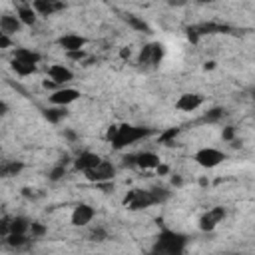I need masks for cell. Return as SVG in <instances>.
<instances>
[{"label": "cell", "mask_w": 255, "mask_h": 255, "mask_svg": "<svg viewBox=\"0 0 255 255\" xmlns=\"http://www.w3.org/2000/svg\"><path fill=\"white\" fill-rule=\"evenodd\" d=\"M153 133L151 128H145V126H131V124H120V126H112L108 129V141L112 143L114 149H124V147H129L133 145L135 141L139 139H145Z\"/></svg>", "instance_id": "6da1fadb"}, {"label": "cell", "mask_w": 255, "mask_h": 255, "mask_svg": "<svg viewBox=\"0 0 255 255\" xmlns=\"http://www.w3.org/2000/svg\"><path fill=\"white\" fill-rule=\"evenodd\" d=\"M187 247V235L173 231V229H161L153 241L151 255H181Z\"/></svg>", "instance_id": "7a4b0ae2"}, {"label": "cell", "mask_w": 255, "mask_h": 255, "mask_svg": "<svg viewBox=\"0 0 255 255\" xmlns=\"http://www.w3.org/2000/svg\"><path fill=\"white\" fill-rule=\"evenodd\" d=\"M227 159V153L217 147H199L193 153V161L203 169H213Z\"/></svg>", "instance_id": "3957f363"}, {"label": "cell", "mask_w": 255, "mask_h": 255, "mask_svg": "<svg viewBox=\"0 0 255 255\" xmlns=\"http://www.w3.org/2000/svg\"><path fill=\"white\" fill-rule=\"evenodd\" d=\"M124 205L129 211H141V209H147V207L157 205V203H155V197H153L151 189H131L124 197Z\"/></svg>", "instance_id": "277c9868"}, {"label": "cell", "mask_w": 255, "mask_h": 255, "mask_svg": "<svg viewBox=\"0 0 255 255\" xmlns=\"http://www.w3.org/2000/svg\"><path fill=\"white\" fill-rule=\"evenodd\" d=\"M163 54H165V48L161 42H149L145 44L139 54H137V64L141 68H155L161 60H163Z\"/></svg>", "instance_id": "5b68a950"}, {"label": "cell", "mask_w": 255, "mask_h": 255, "mask_svg": "<svg viewBox=\"0 0 255 255\" xmlns=\"http://www.w3.org/2000/svg\"><path fill=\"white\" fill-rule=\"evenodd\" d=\"M116 171H118V167H116L112 161L102 159V161H100V165H96L94 169L86 171L84 175H86V179H88V181L98 183V185H104L106 181H112V179L116 177Z\"/></svg>", "instance_id": "8992f818"}, {"label": "cell", "mask_w": 255, "mask_h": 255, "mask_svg": "<svg viewBox=\"0 0 255 255\" xmlns=\"http://www.w3.org/2000/svg\"><path fill=\"white\" fill-rule=\"evenodd\" d=\"M124 159H126L124 163H128V165H137L139 169H157V167L161 165L159 155H157L155 151H149V149L139 151V153H133V155H126Z\"/></svg>", "instance_id": "52a82bcc"}, {"label": "cell", "mask_w": 255, "mask_h": 255, "mask_svg": "<svg viewBox=\"0 0 255 255\" xmlns=\"http://www.w3.org/2000/svg\"><path fill=\"white\" fill-rule=\"evenodd\" d=\"M56 44L66 52V54H72V52H80L84 50V46L88 44V38L82 36V34H76V32H68V34H62Z\"/></svg>", "instance_id": "ba28073f"}, {"label": "cell", "mask_w": 255, "mask_h": 255, "mask_svg": "<svg viewBox=\"0 0 255 255\" xmlns=\"http://www.w3.org/2000/svg\"><path fill=\"white\" fill-rule=\"evenodd\" d=\"M96 217V209L88 203H78L74 209H72V215H70V223L74 227H86L92 223V219Z\"/></svg>", "instance_id": "9c48e42d"}, {"label": "cell", "mask_w": 255, "mask_h": 255, "mask_svg": "<svg viewBox=\"0 0 255 255\" xmlns=\"http://www.w3.org/2000/svg\"><path fill=\"white\" fill-rule=\"evenodd\" d=\"M80 90H76V88H60V90H56V92H52L50 94V104L52 106H58V108H66V106H70V104H74L76 100H80Z\"/></svg>", "instance_id": "30bf717a"}, {"label": "cell", "mask_w": 255, "mask_h": 255, "mask_svg": "<svg viewBox=\"0 0 255 255\" xmlns=\"http://www.w3.org/2000/svg\"><path fill=\"white\" fill-rule=\"evenodd\" d=\"M225 209L223 207H211L199 217V229L201 231H213L223 219H225Z\"/></svg>", "instance_id": "8fae6325"}, {"label": "cell", "mask_w": 255, "mask_h": 255, "mask_svg": "<svg viewBox=\"0 0 255 255\" xmlns=\"http://www.w3.org/2000/svg\"><path fill=\"white\" fill-rule=\"evenodd\" d=\"M203 106V96L197 92H185L175 100V110L179 112H195Z\"/></svg>", "instance_id": "7c38bea8"}, {"label": "cell", "mask_w": 255, "mask_h": 255, "mask_svg": "<svg viewBox=\"0 0 255 255\" xmlns=\"http://www.w3.org/2000/svg\"><path fill=\"white\" fill-rule=\"evenodd\" d=\"M48 78L58 88H64V84L74 80V72L68 66H64V64H52V66H48Z\"/></svg>", "instance_id": "4fadbf2b"}, {"label": "cell", "mask_w": 255, "mask_h": 255, "mask_svg": "<svg viewBox=\"0 0 255 255\" xmlns=\"http://www.w3.org/2000/svg\"><path fill=\"white\" fill-rule=\"evenodd\" d=\"M100 161H102V157L98 155V153H94V151H82L76 159H74V167L78 169V171H82V173H86V171H90V169H94L96 165H100Z\"/></svg>", "instance_id": "5bb4252c"}, {"label": "cell", "mask_w": 255, "mask_h": 255, "mask_svg": "<svg viewBox=\"0 0 255 255\" xmlns=\"http://www.w3.org/2000/svg\"><path fill=\"white\" fill-rule=\"evenodd\" d=\"M30 4L36 10L38 16H52V14H56V12H60V10L66 8L64 2H56V0H34Z\"/></svg>", "instance_id": "9a60e30c"}, {"label": "cell", "mask_w": 255, "mask_h": 255, "mask_svg": "<svg viewBox=\"0 0 255 255\" xmlns=\"http://www.w3.org/2000/svg\"><path fill=\"white\" fill-rule=\"evenodd\" d=\"M22 28H24V26H22V22L18 20L16 14H2V16H0V32H2V34L14 36V34H18Z\"/></svg>", "instance_id": "2e32d148"}, {"label": "cell", "mask_w": 255, "mask_h": 255, "mask_svg": "<svg viewBox=\"0 0 255 255\" xmlns=\"http://www.w3.org/2000/svg\"><path fill=\"white\" fill-rule=\"evenodd\" d=\"M16 16H18V20L22 22V26H34L36 24V20H38V14H36V10L32 8V4H18L16 6Z\"/></svg>", "instance_id": "e0dca14e"}, {"label": "cell", "mask_w": 255, "mask_h": 255, "mask_svg": "<svg viewBox=\"0 0 255 255\" xmlns=\"http://www.w3.org/2000/svg\"><path fill=\"white\" fill-rule=\"evenodd\" d=\"M12 58H18V60H24V62H28V64H40V60H42V54L40 52H36V50H32V48H14V54H12Z\"/></svg>", "instance_id": "ac0fdd59"}, {"label": "cell", "mask_w": 255, "mask_h": 255, "mask_svg": "<svg viewBox=\"0 0 255 255\" xmlns=\"http://www.w3.org/2000/svg\"><path fill=\"white\" fill-rule=\"evenodd\" d=\"M30 225H32V221H30L28 217L16 215V217H12V221H10V233L28 235V233H30ZM10 233H8V235H10Z\"/></svg>", "instance_id": "d6986e66"}, {"label": "cell", "mask_w": 255, "mask_h": 255, "mask_svg": "<svg viewBox=\"0 0 255 255\" xmlns=\"http://www.w3.org/2000/svg\"><path fill=\"white\" fill-rule=\"evenodd\" d=\"M10 68L18 74V76H32V74H36V70H38V66L36 64H28V62H24V60H18V58H12L10 60Z\"/></svg>", "instance_id": "ffe728a7"}, {"label": "cell", "mask_w": 255, "mask_h": 255, "mask_svg": "<svg viewBox=\"0 0 255 255\" xmlns=\"http://www.w3.org/2000/svg\"><path fill=\"white\" fill-rule=\"evenodd\" d=\"M42 116H44L50 124H60V122L68 116V112H66V108H58V106H54V108H46V110H42Z\"/></svg>", "instance_id": "44dd1931"}, {"label": "cell", "mask_w": 255, "mask_h": 255, "mask_svg": "<svg viewBox=\"0 0 255 255\" xmlns=\"http://www.w3.org/2000/svg\"><path fill=\"white\" fill-rule=\"evenodd\" d=\"M24 169V163L22 161H4L2 165H0V175L2 177H12V175H18L20 171Z\"/></svg>", "instance_id": "7402d4cb"}, {"label": "cell", "mask_w": 255, "mask_h": 255, "mask_svg": "<svg viewBox=\"0 0 255 255\" xmlns=\"http://www.w3.org/2000/svg\"><path fill=\"white\" fill-rule=\"evenodd\" d=\"M126 22L135 30V32H151V28H149V24L143 20V18H139V16H135V14H126Z\"/></svg>", "instance_id": "603a6c76"}, {"label": "cell", "mask_w": 255, "mask_h": 255, "mask_svg": "<svg viewBox=\"0 0 255 255\" xmlns=\"http://www.w3.org/2000/svg\"><path fill=\"white\" fill-rule=\"evenodd\" d=\"M4 243L10 247V249H20V247H26L30 243V237L28 235H16V233H10L4 237Z\"/></svg>", "instance_id": "cb8c5ba5"}, {"label": "cell", "mask_w": 255, "mask_h": 255, "mask_svg": "<svg viewBox=\"0 0 255 255\" xmlns=\"http://www.w3.org/2000/svg\"><path fill=\"white\" fill-rule=\"evenodd\" d=\"M223 108H211V110H207L205 114H203V118H201V122H207V124H215V122H219L221 118H223Z\"/></svg>", "instance_id": "d4e9b609"}, {"label": "cell", "mask_w": 255, "mask_h": 255, "mask_svg": "<svg viewBox=\"0 0 255 255\" xmlns=\"http://www.w3.org/2000/svg\"><path fill=\"white\" fill-rule=\"evenodd\" d=\"M151 193H153V197H155V203H157V205H159V203H165V201L169 199V195H171V191H169L167 187H159V185L151 187Z\"/></svg>", "instance_id": "484cf974"}, {"label": "cell", "mask_w": 255, "mask_h": 255, "mask_svg": "<svg viewBox=\"0 0 255 255\" xmlns=\"http://www.w3.org/2000/svg\"><path fill=\"white\" fill-rule=\"evenodd\" d=\"M177 133H179V129H177V128H169V129H165V131L159 135V141H161V143H165V145H171V141L177 137Z\"/></svg>", "instance_id": "4316f807"}, {"label": "cell", "mask_w": 255, "mask_h": 255, "mask_svg": "<svg viewBox=\"0 0 255 255\" xmlns=\"http://www.w3.org/2000/svg\"><path fill=\"white\" fill-rule=\"evenodd\" d=\"M66 175V163H58V165H54L52 169H50V173H48V177L52 179V181H58V179H62Z\"/></svg>", "instance_id": "83f0119b"}, {"label": "cell", "mask_w": 255, "mask_h": 255, "mask_svg": "<svg viewBox=\"0 0 255 255\" xmlns=\"http://www.w3.org/2000/svg\"><path fill=\"white\" fill-rule=\"evenodd\" d=\"M30 233H32V239H40L42 235H46V225H42L40 221H32Z\"/></svg>", "instance_id": "f1b7e54d"}, {"label": "cell", "mask_w": 255, "mask_h": 255, "mask_svg": "<svg viewBox=\"0 0 255 255\" xmlns=\"http://www.w3.org/2000/svg\"><path fill=\"white\" fill-rule=\"evenodd\" d=\"M88 237H90V241H104V239H108V233L104 227H94Z\"/></svg>", "instance_id": "f546056e"}, {"label": "cell", "mask_w": 255, "mask_h": 255, "mask_svg": "<svg viewBox=\"0 0 255 255\" xmlns=\"http://www.w3.org/2000/svg\"><path fill=\"white\" fill-rule=\"evenodd\" d=\"M221 137H223L225 141H231V139L235 137V128H233V126H225L223 131H221Z\"/></svg>", "instance_id": "4dcf8cb0"}, {"label": "cell", "mask_w": 255, "mask_h": 255, "mask_svg": "<svg viewBox=\"0 0 255 255\" xmlns=\"http://www.w3.org/2000/svg\"><path fill=\"white\" fill-rule=\"evenodd\" d=\"M0 48H2V50L12 48V38H10V36H6V34H2V32H0Z\"/></svg>", "instance_id": "1f68e13d"}, {"label": "cell", "mask_w": 255, "mask_h": 255, "mask_svg": "<svg viewBox=\"0 0 255 255\" xmlns=\"http://www.w3.org/2000/svg\"><path fill=\"white\" fill-rule=\"evenodd\" d=\"M199 36H201V34L197 32V28H195V26H193V28H187V38H189L191 42H197V40H199Z\"/></svg>", "instance_id": "d6a6232c"}, {"label": "cell", "mask_w": 255, "mask_h": 255, "mask_svg": "<svg viewBox=\"0 0 255 255\" xmlns=\"http://www.w3.org/2000/svg\"><path fill=\"white\" fill-rule=\"evenodd\" d=\"M68 58H70V60H76V62H80V60H86V50H80V52H72V54H68Z\"/></svg>", "instance_id": "836d02e7"}, {"label": "cell", "mask_w": 255, "mask_h": 255, "mask_svg": "<svg viewBox=\"0 0 255 255\" xmlns=\"http://www.w3.org/2000/svg\"><path fill=\"white\" fill-rule=\"evenodd\" d=\"M64 135H66L70 141H76V139H78V133H76V131H72V129H64Z\"/></svg>", "instance_id": "e575fe53"}, {"label": "cell", "mask_w": 255, "mask_h": 255, "mask_svg": "<svg viewBox=\"0 0 255 255\" xmlns=\"http://www.w3.org/2000/svg\"><path fill=\"white\" fill-rule=\"evenodd\" d=\"M155 171H157V175H165V173H167V171H169V167H167V165H163V163H161V165H159V167H157V169H155Z\"/></svg>", "instance_id": "d590c367"}, {"label": "cell", "mask_w": 255, "mask_h": 255, "mask_svg": "<svg viewBox=\"0 0 255 255\" xmlns=\"http://www.w3.org/2000/svg\"><path fill=\"white\" fill-rule=\"evenodd\" d=\"M0 114H2V116L8 114V104H6V102H0Z\"/></svg>", "instance_id": "8d00e7d4"}, {"label": "cell", "mask_w": 255, "mask_h": 255, "mask_svg": "<svg viewBox=\"0 0 255 255\" xmlns=\"http://www.w3.org/2000/svg\"><path fill=\"white\" fill-rule=\"evenodd\" d=\"M120 54H122V58H129V56H131V50H129V48H122Z\"/></svg>", "instance_id": "74e56055"}, {"label": "cell", "mask_w": 255, "mask_h": 255, "mask_svg": "<svg viewBox=\"0 0 255 255\" xmlns=\"http://www.w3.org/2000/svg\"><path fill=\"white\" fill-rule=\"evenodd\" d=\"M213 66H215V62H207V64H205V70H211Z\"/></svg>", "instance_id": "f35d334b"}, {"label": "cell", "mask_w": 255, "mask_h": 255, "mask_svg": "<svg viewBox=\"0 0 255 255\" xmlns=\"http://www.w3.org/2000/svg\"><path fill=\"white\" fill-rule=\"evenodd\" d=\"M251 98H253V102H255V88L251 90Z\"/></svg>", "instance_id": "ab89813d"}, {"label": "cell", "mask_w": 255, "mask_h": 255, "mask_svg": "<svg viewBox=\"0 0 255 255\" xmlns=\"http://www.w3.org/2000/svg\"><path fill=\"white\" fill-rule=\"evenodd\" d=\"M181 255H185V253H181Z\"/></svg>", "instance_id": "60d3db41"}, {"label": "cell", "mask_w": 255, "mask_h": 255, "mask_svg": "<svg viewBox=\"0 0 255 255\" xmlns=\"http://www.w3.org/2000/svg\"><path fill=\"white\" fill-rule=\"evenodd\" d=\"M94 255H96V253H94Z\"/></svg>", "instance_id": "b9f144b4"}, {"label": "cell", "mask_w": 255, "mask_h": 255, "mask_svg": "<svg viewBox=\"0 0 255 255\" xmlns=\"http://www.w3.org/2000/svg\"><path fill=\"white\" fill-rule=\"evenodd\" d=\"M149 255H151V253H149Z\"/></svg>", "instance_id": "7bdbcfd3"}]
</instances>
